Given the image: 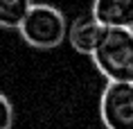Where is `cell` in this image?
<instances>
[{
	"mask_svg": "<svg viewBox=\"0 0 133 129\" xmlns=\"http://www.w3.org/2000/svg\"><path fill=\"white\" fill-rule=\"evenodd\" d=\"M90 57L106 82H133V29L106 27Z\"/></svg>",
	"mask_w": 133,
	"mask_h": 129,
	"instance_id": "obj_1",
	"label": "cell"
},
{
	"mask_svg": "<svg viewBox=\"0 0 133 129\" xmlns=\"http://www.w3.org/2000/svg\"><path fill=\"white\" fill-rule=\"evenodd\" d=\"M18 32L27 45L36 50H52L63 43L68 34V23L61 9L45 2H34L21 21Z\"/></svg>",
	"mask_w": 133,
	"mask_h": 129,
	"instance_id": "obj_2",
	"label": "cell"
},
{
	"mask_svg": "<svg viewBox=\"0 0 133 129\" xmlns=\"http://www.w3.org/2000/svg\"><path fill=\"white\" fill-rule=\"evenodd\" d=\"M99 118L106 129H133V82H106Z\"/></svg>",
	"mask_w": 133,
	"mask_h": 129,
	"instance_id": "obj_3",
	"label": "cell"
},
{
	"mask_svg": "<svg viewBox=\"0 0 133 129\" xmlns=\"http://www.w3.org/2000/svg\"><path fill=\"white\" fill-rule=\"evenodd\" d=\"M104 29L106 27L92 14H84V16H77L68 25V34L65 36H68V43H70V48L75 52L90 57L92 50L97 48L102 34H104Z\"/></svg>",
	"mask_w": 133,
	"mask_h": 129,
	"instance_id": "obj_4",
	"label": "cell"
},
{
	"mask_svg": "<svg viewBox=\"0 0 133 129\" xmlns=\"http://www.w3.org/2000/svg\"><path fill=\"white\" fill-rule=\"evenodd\" d=\"M90 14L104 27L133 29V0H92Z\"/></svg>",
	"mask_w": 133,
	"mask_h": 129,
	"instance_id": "obj_5",
	"label": "cell"
},
{
	"mask_svg": "<svg viewBox=\"0 0 133 129\" xmlns=\"http://www.w3.org/2000/svg\"><path fill=\"white\" fill-rule=\"evenodd\" d=\"M34 5V0H0V27L18 29L21 21Z\"/></svg>",
	"mask_w": 133,
	"mask_h": 129,
	"instance_id": "obj_6",
	"label": "cell"
},
{
	"mask_svg": "<svg viewBox=\"0 0 133 129\" xmlns=\"http://www.w3.org/2000/svg\"><path fill=\"white\" fill-rule=\"evenodd\" d=\"M14 125V104L5 93H0V129H11Z\"/></svg>",
	"mask_w": 133,
	"mask_h": 129,
	"instance_id": "obj_7",
	"label": "cell"
}]
</instances>
